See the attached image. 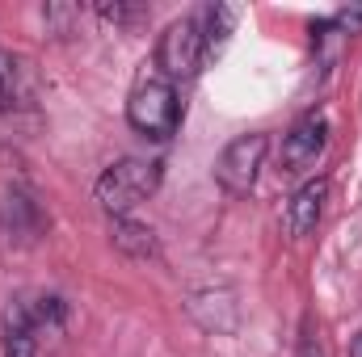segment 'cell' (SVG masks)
<instances>
[{
	"instance_id": "obj_1",
	"label": "cell",
	"mask_w": 362,
	"mask_h": 357,
	"mask_svg": "<svg viewBox=\"0 0 362 357\" xmlns=\"http://www.w3.org/2000/svg\"><path fill=\"white\" fill-rule=\"evenodd\" d=\"M160 177H165L160 160H139V156H127V160L110 164V169L97 177V185H93V198H97V206H101L110 219H122V214H131L139 202H148V198L160 189Z\"/></svg>"
},
{
	"instance_id": "obj_2",
	"label": "cell",
	"mask_w": 362,
	"mask_h": 357,
	"mask_svg": "<svg viewBox=\"0 0 362 357\" xmlns=\"http://www.w3.org/2000/svg\"><path fill=\"white\" fill-rule=\"evenodd\" d=\"M127 122H131V131H139L144 139H156V143H165V139H173L181 126V97L173 89V80H165V76H144L131 97H127Z\"/></svg>"
},
{
	"instance_id": "obj_3",
	"label": "cell",
	"mask_w": 362,
	"mask_h": 357,
	"mask_svg": "<svg viewBox=\"0 0 362 357\" xmlns=\"http://www.w3.org/2000/svg\"><path fill=\"white\" fill-rule=\"evenodd\" d=\"M266 152H270V135H262V131L232 139V143L219 152V160H215V181L223 185V193H232V198L253 193L257 173H262V164H266Z\"/></svg>"
},
{
	"instance_id": "obj_4",
	"label": "cell",
	"mask_w": 362,
	"mask_h": 357,
	"mask_svg": "<svg viewBox=\"0 0 362 357\" xmlns=\"http://www.w3.org/2000/svg\"><path fill=\"white\" fill-rule=\"evenodd\" d=\"M206 59V38H202V25H198V13L194 17H181L173 21L165 34H160V47H156V68L165 72V80H189Z\"/></svg>"
},
{
	"instance_id": "obj_5",
	"label": "cell",
	"mask_w": 362,
	"mask_h": 357,
	"mask_svg": "<svg viewBox=\"0 0 362 357\" xmlns=\"http://www.w3.org/2000/svg\"><path fill=\"white\" fill-rule=\"evenodd\" d=\"M325 143H329V118L325 114L299 118L282 135V152H278L282 173H308V169H316V160L325 156Z\"/></svg>"
},
{
	"instance_id": "obj_6",
	"label": "cell",
	"mask_w": 362,
	"mask_h": 357,
	"mask_svg": "<svg viewBox=\"0 0 362 357\" xmlns=\"http://www.w3.org/2000/svg\"><path fill=\"white\" fill-rule=\"evenodd\" d=\"M42 231H47V219H42L38 202L25 189H8L0 202V236L13 248H34L42 240Z\"/></svg>"
},
{
	"instance_id": "obj_7",
	"label": "cell",
	"mask_w": 362,
	"mask_h": 357,
	"mask_svg": "<svg viewBox=\"0 0 362 357\" xmlns=\"http://www.w3.org/2000/svg\"><path fill=\"white\" fill-rule=\"evenodd\" d=\"M325 198H329V181L325 177L303 181V185L291 193V202H286V210H282V227H286L291 240H303V236L316 231V223H320V214H325Z\"/></svg>"
},
{
	"instance_id": "obj_8",
	"label": "cell",
	"mask_w": 362,
	"mask_h": 357,
	"mask_svg": "<svg viewBox=\"0 0 362 357\" xmlns=\"http://www.w3.org/2000/svg\"><path fill=\"white\" fill-rule=\"evenodd\" d=\"M110 244L131 257V261H156L160 257V244H156V231L148 223H135L131 214L122 219H110Z\"/></svg>"
},
{
	"instance_id": "obj_9",
	"label": "cell",
	"mask_w": 362,
	"mask_h": 357,
	"mask_svg": "<svg viewBox=\"0 0 362 357\" xmlns=\"http://www.w3.org/2000/svg\"><path fill=\"white\" fill-rule=\"evenodd\" d=\"M4 357H38V332L25 298H8L4 307Z\"/></svg>"
},
{
	"instance_id": "obj_10",
	"label": "cell",
	"mask_w": 362,
	"mask_h": 357,
	"mask_svg": "<svg viewBox=\"0 0 362 357\" xmlns=\"http://www.w3.org/2000/svg\"><path fill=\"white\" fill-rule=\"evenodd\" d=\"M17 105H25V72L8 51H0V109H17Z\"/></svg>"
},
{
	"instance_id": "obj_11",
	"label": "cell",
	"mask_w": 362,
	"mask_h": 357,
	"mask_svg": "<svg viewBox=\"0 0 362 357\" xmlns=\"http://www.w3.org/2000/svg\"><path fill=\"white\" fill-rule=\"evenodd\" d=\"M232 21H236V13L228 8V4H206L202 13H198V25H202V38H206V51H215L223 38H228V30H232Z\"/></svg>"
},
{
	"instance_id": "obj_12",
	"label": "cell",
	"mask_w": 362,
	"mask_h": 357,
	"mask_svg": "<svg viewBox=\"0 0 362 357\" xmlns=\"http://www.w3.org/2000/svg\"><path fill=\"white\" fill-rule=\"evenodd\" d=\"M30 315H34V332H55L59 324H64V298H55V294H42L38 303H30Z\"/></svg>"
},
{
	"instance_id": "obj_13",
	"label": "cell",
	"mask_w": 362,
	"mask_h": 357,
	"mask_svg": "<svg viewBox=\"0 0 362 357\" xmlns=\"http://www.w3.org/2000/svg\"><path fill=\"white\" fill-rule=\"evenodd\" d=\"M42 21H47L55 34H68L72 21H81V8H76V4H47V8H42Z\"/></svg>"
},
{
	"instance_id": "obj_14",
	"label": "cell",
	"mask_w": 362,
	"mask_h": 357,
	"mask_svg": "<svg viewBox=\"0 0 362 357\" xmlns=\"http://www.w3.org/2000/svg\"><path fill=\"white\" fill-rule=\"evenodd\" d=\"M97 13L114 25H131L135 17H144V4H97Z\"/></svg>"
},
{
	"instance_id": "obj_15",
	"label": "cell",
	"mask_w": 362,
	"mask_h": 357,
	"mask_svg": "<svg viewBox=\"0 0 362 357\" xmlns=\"http://www.w3.org/2000/svg\"><path fill=\"white\" fill-rule=\"evenodd\" d=\"M329 21L337 25V34H362V4H346V8H337Z\"/></svg>"
},
{
	"instance_id": "obj_16",
	"label": "cell",
	"mask_w": 362,
	"mask_h": 357,
	"mask_svg": "<svg viewBox=\"0 0 362 357\" xmlns=\"http://www.w3.org/2000/svg\"><path fill=\"white\" fill-rule=\"evenodd\" d=\"M299 357H325V345L312 328H303V337H299Z\"/></svg>"
},
{
	"instance_id": "obj_17",
	"label": "cell",
	"mask_w": 362,
	"mask_h": 357,
	"mask_svg": "<svg viewBox=\"0 0 362 357\" xmlns=\"http://www.w3.org/2000/svg\"><path fill=\"white\" fill-rule=\"evenodd\" d=\"M350 357H362V328H358V337H354V345H350Z\"/></svg>"
}]
</instances>
